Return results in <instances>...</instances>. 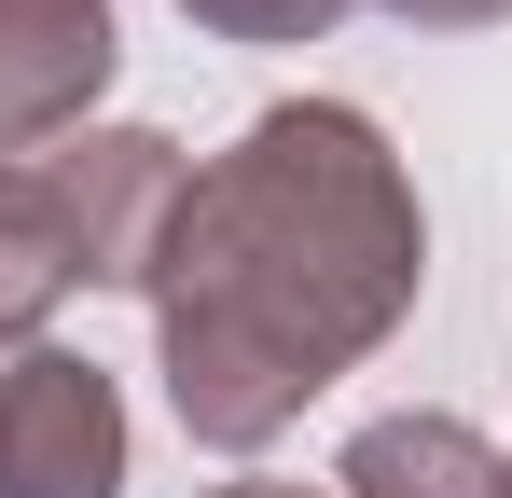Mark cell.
<instances>
[{
    "instance_id": "6da1fadb",
    "label": "cell",
    "mask_w": 512,
    "mask_h": 498,
    "mask_svg": "<svg viewBox=\"0 0 512 498\" xmlns=\"http://www.w3.org/2000/svg\"><path fill=\"white\" fill-rule=\"evenodd\" d=\"M429 222L374 111L277 97L236 125V153L180 180V222L153 249V360L208 457H263L333 374H360L416 319Z\"/></svg>"
},
{
    "instance_id": "7a4b0ae2",
    "label": "cell",
    "mask_w": 512,
    "mask_h": 498,
    "mask_svg": "<svg viewBox=\"0 0 512 498\" xmlns=\"http://www.w3.org/2000/svg\"><path fill=\"white\" fill-rule=\"evenodd\" d=\"M0 498H125V388L84 346L0 332Z\"/></svg>"
},
{
    "instance_id": "3957f363",
    "label": "cell",
    "mask_w": 512,
    "mask_h": 498,
    "mask_svg": "<svg viewBox=\"0 0 512 498\" xmlns=\"http://www.w3.org/2000/svg\"><path fill=\"white\" fill-rule=\"evenodd\" d=\"M180 139L167 125H84L42 153V194H56V236H70V277L84 291H153V249L180 222Z\"/></svg>"
},
{
    "instance_id": "277c9868",
    "label": "cell",
    "mask_w": 512,
    "mask_h": 498,
    "mask_svg": "<svg viewBox=\"0 0 512 498\" xmlns=\"http://www.w3.org/2000/svg\"><path fill=\"white\" fill-rule=\"evenodd\" d=\"M125 70V28L111 0H0V166L84 139V111Z\"/></svg>"
},
{
    "instance_id": "5b68a950",
    "label": "cell",
    "mask_w": 512,
    "mask_h": 498,
    "mask_svg": "<svg viewBox=\"0 0 512 498\" xmlns=\"http://www.w3.org/2000/svg\"><path fill=\"white\" fill-rule=\"evenodd\" d=\"M333 485L346 498H512V457L471 429V415H374L360 443L333 457Z\"/></svg>"
},
{
    "instance_id": "8992f818",
    "label": "cell",
    "mask_w": 512,
    "mask_h": 498,
    "mask_svg": "<svg viewBox=\"0 0 512 498\" xmlns=\"http://www.w3.org/2000/svg\"><path fill=\"white\" fill-rule=\"evenodd\" d=\"M70 291H84V277H70V236H56L42 153H14V166H0V332H42Z\"/></svg>"
},
{
    "instance_id": "52a82bcc",
    "label": "cell",
    "mask_w": 512,
    "mask_h": 498,
    "mask_svg": "<svg viewBox=\"0 0 512 498\" xmlns=\"http://www.w3.org/2000/svg\"><path fill=\"white\" fill-rule=\"evenodd\" d=\"M180 14H194L208 42H319L346 0H180Z\"/></svg>"
},
{
    "instance_id": "ba28073f",
    "label": "cell",
    "mask_w": 512,
    "mask_h": 498,
    "mask_svg": "<svg viewBox=\"0 0 512 498\" xmlns=\"http://www.w3.org/2000/svg\"><path fill=\"white\" fill-rule=\"evenodd\" d=\"M374 14H402V28H499L512 0H374Z\"/></svg>"
},
{
    "instance_id": "9c48e42d",
    "label": "cell",
    "mask_w": 512,
    "mask_h": 498,
    "mask_svg": "<svg viewBox=\"0 0 512 498\" xmlns=\"http://www.w3.org/2000/svg\"><path fill=\"white\" fill-rule=\"evenodd\" d=\"M208 498H346V485H305V471H236V485H208Z\"/></svg>"
}]
</instances>
